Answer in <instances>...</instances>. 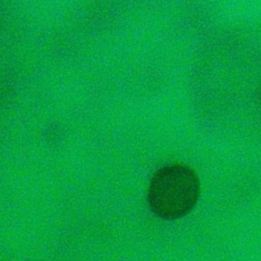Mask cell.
I'll return each instance as SVG.
<instances>
[{
  "label": "cell",
  "mask_w": 261,
  "mask_h": 261,
  "mask_svg": "<svg viewBox=\"0 0 261 261\" xmlns=\"http://www.w3.org/2000/svg\"><path fill=\"white\" fill-rule=\"evenodd\" d=\"M200 195V179L191 166L173 164L159 169L151 179L148 203L151 211L165 220H175L189 214Z\"/></svg>",
  "instance_id": "obj_1"
}]
</instances>
